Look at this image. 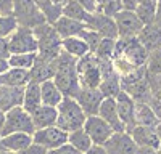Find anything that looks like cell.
I'll list each match as a JSON object with an SVG mask.
<instances>
[{
	"label": "cell",
	"mask_w": 161,
	"mask_h": 154,
	"mask_svg": "<svg viewBox=\"0 0 161 154\" xmlns=\"http://www.w3.org/2000/svg\"><path fill=\"white\" fill-rule=\"evenodd\" d=\"M53 82L58 85L64 96L76 98L80 90L79 77H77V59L66 55L61 51V55L55 59V75Z\"/></svg>",
	"instance_id": "1"
},
{
	"label": "cell",
	"mask_w": 161,
	"mask_h": 154,
	"mask_svg": "<svg viewBox=\"0 0 161 154\" xmlns=\"http://www.w3.org/2000/svg\"><path fill=\"white\" fill-rule=\"evenodd\" d=\"M34 35L37 38V45H39L37 55L40 58L53 61L55 58H58L61 55L63 38L58 35V32L55 31V28L52 24L44 23V24L37 26V28H34Z\"/></svg>",
	"instance_id": "2"
},
{
	"label": "cell",
	"mask_w": 161,
	"mask_h": 154,
	"mask_svg": "<svg viewBox=\"0 0 161 154\" xmlns=\"http://www.w3.org/2000/svg\"><path fill=\"white\" fill-rule=\"evenodd\" d=\"M57 109H58L57 125L61 130H64L66 133H71V132L79 130V128L84 127L87 116L76 98L64 96V100L60 103V106Z\"/></svg>",
	"instance_id": "3"
},
{
	"label": "cell",
	"mask_w": 161,
	"mask_h": 154,
	"mask_svg": "<svg viewBox=\"0 0 161 154\" xmlns=\"http://www.w3.org/2000/svg\"><path fill=\"white\" fill-rule=\"evenodd\" d=\"M36 127L32 122L31 114L26 111L23 106L13 108L8 112H5V122L0 135H10V133H28L34 135Z\"/></svg>",
	"instance_id": "4"
},
{
	"label": "cell",
	"mask_w": 161,
	"mask_h": 154,
	"mask_svg": "<svg viewBox=\"0 0 161 154\" xmlns=\"http://www.w3.org/2000/svg\"><path fill=\"white\" fill-rule=\"evenodd\" d=\"M77 77L80 88H98L102 84V68L100 59L89 53L84 58L77 59Z\"/></svg>",
	"instance_id": "5"
},
{
	"label": "cell",
	"mask_w": 161,
	"mask_h": 154,
	"mask_svg": "<svg viewBox=\"0 0 161 154\" xmlns=\"http://www.w3.org/2000/svg\"><path fill=\"white\" fill-rule=\"evenodd\" d=\"M13 16L16 18L19 26L29 29L47 23L42 11L34 3V0H13Z\"/></svg>",
	"instance_id": "6"
},
{
	"label": "cell",
	"mask_w": 161,
	"mask_h": 154,
	"mask_svg": "<svg viewBox=\"0 0 161 154\" xmlns=\"http://www.w3.org/2000/svg\"><path fill=\"white\" fill-rule=\"evenodd\" d=\"M10 45V55H19V53H37L39 45L37 38L34 35V29L29 28H19L13 32L8 38Z\"/></svg>",
	"instance_id": "7"
},
{
	"label": "cell",
	"mask_w": 161,
	"mask_h": 154,
	"mask_svg": "<svg viewBox=\"0 0 161 154\" xmlns=\"http://www.w3.org/2000/svg\"><path fill=\"white\" fill-rule=\"evenodd\" d=\"M114 21L118 26V38L139 37V34L143 29V24L134 10H119L114 15Z\"/></svg>",
	"instance_id": "8"
},
{
	"label": "cell",
	"mask_w": 161,
	"mask_h": 154,
	"mask_svg": "<svg viewBox=\"0 0 161 154\" xmlns=\"http://www.w3.org/2000/svg\"><path fill=\"white\" fill-rule=\"evenodd\" d=\"M84 130L87 132V135L90 136L93 145L103 146L106 141L111 138V135L114 133V130L111 128V125L108 122H105L100 116H87L86 124H84Z\"/></svg>",
	"instance_id": "9"
},
{
	"label": "cell",
	"mask_w": 161,
	"mask_h": 154,
	"mask_svg": "<svg viewBox=\"0 0 161 154\" xmlns=\"http://www.w3.org/2000/svg\"><path fill=\"white\" fill-rule=\"evenodd\" d=\"M32 140H34V143L44 146L47 151H50V149L60 148L68 143V133L61 130L58 125H53V127L36 130L32 135Z\"/></svg>",
	"instance_id": "10"
},
{
	"label": "cell",
	"mask_w": 161,
	"mask_h": 154,
	"mask_svg": "<svg viewBox=\"0 0 161 154\" xmlns=\"http://www.w3.org/2000/svg\"><path fill=\"white\" fill-rule=\"evenodd\" d=\"M87 29L95 31L98 35H102L103 38H118V26L113 16H108L105 13H90V16L86 23Z\"/></svg>",
	"instance_id": "11"
},
{
	"label": "cell",
	"mask_w": 161,
	"mask_h": 154,
	"mask_svg": "<svg viewBox=\"0 0 161 154\" xmlns=\"http://www.w3.org/2000/svg\"><path fill=\"white\" fill-rule=\"evenodd\" d=\"M108 154H136L137 145L129 132H114L103 145Z\"/></svg>",
	"instance_id": "12"
},
{
	"label": "cell",
	"mask_w": 161,
	"mask_h": 154,
	"mask_svg": "<svg viewBox=\"0 0 161 154\" xmlns=\"http://www.w3.org/2000/svg\"><path fill=\"white\" fill-rule=\"evenodd\" d=\"M116 106L119 119L126 127V132H130L136 127V100L123 90L116 96Z\"/></svg>",
	"instance_id": "13"
},
{
	"label": "cell",
	"mask_w": 161,
	"mask_h": 154,
	"mask_svg": "<svg viewBox=\"0 0 161 154\" xmlns=\"http://www.w3.org/2000/svg\"><path fill=\"white\" fill-rule=\"evenodd\" d=\"M76 100L84 109L86 116H97L105 96L98 88H80L76 95Z\"/></svg>",
	"instance_id": "14"
},
{
	"label": "cell",
	"mask_w": 161,
	"mask_h": 154,
	"mask_svg": "<svg viewBox=\"0 0 161 154\" xmlns=\"http://www.w3.org/2000/svg\"><path fill=\"white\" fill-rule=\"evenodd\" d=\"M24 87L0 85V112H8L13 108L23 106Z\"/></svg>",
	"instance_id": "15"
},
{
	"label": "cell",
	"mask_w": 161,
	"mask_h": 154,
	"mask_svg": "<svg viewBox=\"0 0 161 154\" xmlns=\"http://www.w3.org/2000/svg\"><path fill=\"white\" fill-rule=\"evenodd\" d=\"M129 133L134 138L137 146H148V148H155V149H159V146H161V138L155 127L136 125Z\"/></svg>",
	"instance_id": "16"
},
{
	"label": "cell",
	"mask_w": 161,
	"mask_h": 154,
	"mask_svg": "<svg viewBox=\"0 0 161 154\" xmlns=\"http://www.w3.org/2000/svg\"><path fill=\"white\" fill-rule=\"evenodd\" d=\"M98 116L111 125L114 132H126L124 124L121 122L119 114H118V106H116V98H105L102 101V106L98 109Z\"/></svg>",
	"instance_id": "17"
},
{
	"label": "cell",
	"mask_w": 161,
	"mask_h": 154,
	"mask_svg": "<svg viewBox=\"0 0 161 154\" xmlns=\"http://www.w3.org/2000/svg\"><path fill=\"white\" fill-rule=\"evenodd\" d=\"M31 117H32L36 130L53 127V125H57V121H58V109L42 105V106H39L34 112H31Z\"/></svg>",
	"instance_id": "18"
},
{
	"label": "cell",
	"mask_w": 161,
	"mask_h": 154,
	"mask_svg": "<svg viewBox=\"0 0 161 154\" xmlns=\"http://www.w3.org/2000/svg\"><path fill=\"white\" fill-rule=\"evenodd\" d=\"M55 59H53V61L44 59V58H40L37 55V61L34 64V68L29 71L31 82L42 84L45 80H53V75H55Z\"/></svg>",
	"instance_id": "19"
},
{
	"label": "cell",
	"mask_w": 161,
	"mask_h": 154,
	"mask_svg": "<svg viewBox=\"0 0 161 154\" xmlns=\"http://www.w3.org/2000/svg\"><path fill=\"white\" fill-rule=\"evenodd\" d=\"M55 31L58 32V35L61 38H69V37H79V34L82 32L87 26L80 21L71 19L68 16H61L55 24H53Z\"/></svg>",
	"instance_id": "20"
},
{
	"label": "cell",
	"mask_w": 161,
	"mask_h": 154,
	"mask_svg": "<svg viewBox=\"0 0 161 154\" xmlns=\"http://www.w3.org/2000/svg\"><path fill=\"white\" fill-rule=\"evenodd\" d=\"M139 42L145 47V50L152 53V51L161 48V28H158L156 24L143 26L142 32L139 34Z\"/></svg>",
	"instance_id": "21"
},
{
	"label": "cell",
	"mask_w": 161,
	"mask_h": 154,
	"mask_svg": "<svg viewBox=\"0 0 161 154\" xmlns=\"http://www.w3.org/2000/svg\"><path fill=\"white\" fill-rule=\"evenodd\" d=\"M40 95H42V105L52 108H58L60 103L64 100L63 92L53 80H45L40 84Z\"/></svg>",
	"instance_id": "22"
},
{
	"label": "cell",
	"mask_w": 161,
	"mask_h": 154,
	"mask_svg": "<svg viewBox=\"0 0 161 154\" xmlns=\"http://www.w3.org/2000/svg\"><path fill=\"white\" fill-rule=\"evenodd\" d=\"M32 135L28 133H10V135H3L2 136V146L5 151L10 152H21L23 149H26L31 143H32Z\"/></svg>",
	"instance_id": "23"
},
{
	"label": "cell",
	"mask_w": 161,
	"mask_h": 154,
	"mask_svg": "<svg viewBox=\"0 0 161 154\" xmlns=\"http://www.w3.org/2000/svg\"><path fill=\"white\" fill-rule=\"evenodd\" d=\"M31 82V74L29 71L10 68L3 74H0V85H8V87H26Z\"/></svg>",
	"instance_id": "24"
},
{
	"label": "cell",
	"mask_w": 161,
	"mask_h": 154,
	"mask_svg": "<svg viewBox=\"0 0 161 154\" xmlns=\"http://www.w3.org/2000/svg\"><path fill=\"white\" fill-rule=\"evenodd\" d=\"M159 117L156 116L155 109L143 101H136V125L143 127H156Z\"/></svg>",
	"instance_id": "25"
},
{
	"label": "cell",
	"mask_w": 161,
	"mask_h": 154,
	"mask_svg": "<svg viewBox=\"0 0 161 154\" xmlns=\"http://www.w3.org/2000/svg\"><path fill=\"white\" fill-rule=\"evenodd\" d=\"M39 106H42V95H40V84L29 82L24 87V96H23V108L29 114L34 112Z\"/></svg>",
	"instance_id": "26"
},
{
	"label": "cell",
	"mask_w": 161,
	"mask_h": 154,
	"mask_svg": "<svg viewBox=\"0 0 161 154\" xmlns=\"http://www.w3.org/2000/svg\"><path fill=\"white\" fill-rule=\"evenodd\" d=\"M61 47H63V51H64V53L69 55V56H73L74 59H80V58H84L86 55L92 53L90 48H89V45H87L80 37L63 38Z\"/></svg>",
	"instance_id": "27"
},
{
	"label": "cell",
	"mask_w": 161,
	"mask_h": 154,
	"mask_svg": "<svg viewBox=\"0 0 161 154\" xmlns=\"http://www.w3.org/2000/svg\"><path fill=\"white\" fill-rule=\"evenodd\" d=\"M98 90L103 93L105 98H116L121 92H123V84H121V77L118 72H113L102 79V84Z\"/></svg>",
	"instance_id": "28"
},
{
	"label": "cell",
	"mask_w": 161,
	"mask_h": 154,
	"mask_svg": "<svg viewBox=\"0 0 161 154\" xmlns=\"http://www.w3.org/2000/svg\"><path fill=\"white\" fill-rule=\"evenodd\" d=\"M136 15L142 21L143 26H150L155 23V15H156V0H145L139 2L136 7Z\"/></svg>",
	"instance_id": "29"
},
{
	"label": "cell",
	"mask_w": 161,
	"mask_h": 154,
	"mask_svg": "<svg viewBox=\"0 0 161 154\" xmlns=\"http://www.w3.org/2000/svg\"><path fill=\"white\" fill-rule=\"evenodd\" d=\"M68 143L71 146H74L77 151H80L82 154H86L93 146L90 136L87 135V132L84 130V128H79V130H74V132L68 133Z\"/></svg>",
	"instance_id": "30"
},
{
	"label": "cell",
	"mask_w": 161,
	"mask_h": 154,
	"mask_svg": "<svg viewBox=\"0 0 161 154\" xmlns=\"http://www.w3.org/2000/svg\"><path fill=\"white\" fill-rule=\"evenodd\" d=\"M63 16H68L71 19L80 21V23H87L89 16H90V11H87L80 3H77L76 0H69L68 3L63 7Z\"/></svg>",
	"instance_id": "31"
},
{
	"label": "cell",
	"mask_w": 161,
	"mask_h": 154,
	"mask_svg": "<svg viewBox=\"0 0 161 154\" xmlns=\"http://www.w3.org/2000/svg\"><path fill=\"white\" fill-rule=\"evenodd\" d=\"M37 61V53H19V55H10L8 58V66L16 68V69H24L31 71Z\"/></svg>",
	"instance_id": "32"
},
{
	"label": "cell",
	"mask_w": 161,
	"mask_h": 154,
	"mask_svg": "<svg viewBox=\"0 0 161 154\" xmlns=\"http://www.w3.org/2000/svg\"><path fill=\"white\" fill-rule=\"evenodd\" d=\"M116 40L114 38H102V42L97 47V50L93 51V55L100 61H111L114 56V51H116Z\"/></svg>",
	"instance_id": "33"
},
{
	"label": "cell",
	"mask_w": 161,
	"mask_h": 154,
	"mask_svg": "<svg viewBox=\"0 0 161 154\" xmlns=\"http://www.w3.org/2000/svg\"><path fill=\"white\" fill-rule=\"evenodd\" d=\"M18 28H19V24L13 15L0 16V38H10V35Z\"/></svg>",
	"instance_id": "34"
},
{
	"label": "cell",
	"mask_w": 161,
	"mask_h": 154,
	"mask_svg": "<svg viewBox=\"0 0 161 154\" xmlns=\"http://www.w3.org/2000/svg\"><path fill=\"white\" fill-rule=\"evenodd\" d=\"M147 72L150 75H161V48L152 51L147 61Z\"/></svg>",
	"instance_id": "35"
},
{
	"label": "cell",
	"mask_w": 161,
	"mask_h": 154,
	"mask_svg": "<svg viewBox=\"0 0 161 154\" xmlns=\"http://www.w3.org/2000/svg\"><path fill=\"white\" fill-rule=\"evenodd\" d=\"M79 37L80 38H82V40L89 45V48H90V51H92V53H93V51H95L97 50V47L100 45V42H102V35H98L95 31H92V29H84L82 32H80L79 34Z\"/></svg>",
	"instance_id": "36"
},
{
	"label": "cell",
	"mask_w": 161,
	"mask_h": 154,
	"mask_svg": "<svg viewBox=\"0 0 161 154\" xmlns=\"http://www.w3.org/2000/svg\"><path fill=\"white\" fill-rule=\"evenodd\" d=\"M47 154H82L80 151H77L74 146H71L69 143H66L60 148H55V149H50Z\"/></svg>",
	"instance_id": "37"
},
{
	"label": "cell",
	"mask_w": 161,
	"mask_h": 154,
	"mask_svg": "<svg viewBox=\"0 0 161 154\" xmlns=\"http://www.w3.org/2000/svg\"><path fill=\"white\" fill-rule=\"evenodd\" d=\"M48 151L44 148V146H40V145H37V143H32L26 148V149H23L21 152H18V154H47Z\"/></svg>",
	"instance_id": "38"
},
{
	"label": "cell",
	"mask_w": 161,
	"mask_h": 154,
	"mask_svg": "<svg viewBox=\"0 0 161 154\" xmlns=\"http://www.w3.org/2000/svg\"><path fill=\"white\" fill-rule=\"evenodd\" d=\"M13 15V0H0V16Z\"/></svg>",
	"instance_id": "39"
},
{
	"label": "cell",
	"mask_w": 161,
	"mask_h": 154,
	"mask_svg": "<svg viewBox=\"0 0 161 154\" xmlns=\"http://www.w3.org/2000/svg\"><path fill=\"white\" fill-rule=\"evenodd\" d=\"M0 58H3V59H8L10 58L8 38H0Z\"/></svg>",
	"instance_id": "40"
},
{
	"label": "cell",
	"mask_w": 161,
	"mask_h": 154,
	"mask_svg": "<svg viewBox=\"0 0 161 154\" xmlns=\"http://www.w3.org/2000/svg\"><path fill=\"white\" fill-rule=\"evenodd\" d=\"M77 3H80L87 11H90V13H95L97 11V5H95V2L93 0H76Z\"/></svg>",
	"instance_id": "41"
},
{
	"label": "cell",
	"mask_w": 161,
	"mask_h": 154,
	"mask_svg": "<svg viewBox=\"0 0 161 154\" xmlns=\"http://www.w3.org/2000/svg\"><path fill=\"white\" fill-rule=\"evenodd\" d=\"M136 154H158V149L148 148V146H137Z\"/></svg>",
	"instance_id": "42"
},
{
	"label": "cell",
	"mask_w": 161,
	"mask_h": 154,
	"mask_svg": "<svg viewBox=\"0 0 161 154\" xmlns=\"http://www.w3.org/2000/svg\"><path fill=\"white\" fill-rule=\"evenodd\" d=\"M158 28H161V0H156V15H155V23Z\"/></svg>",
	"instance_id": "43"
},
{
	"label": "cell",
	"mask_w": 161,
	"mask_h": 154,
	"mask_svg": "<svg viewBox=\"0 0 161 154\" xmlns=\"http://www.w3.org/2000/svg\"><path fill=\"white\" fill-rule=\"evenodd\" d=\"M86 154H108L106 152V149L103 148V146H98V145H93Z\"/></svg>",
	"instance_id": "44"
},
{
	"label": "cell",
	"mask_w": 161,
	"mask_h": 154,
	"mask_svg": "<svg viewBox=\"0 0 161 154\" xmlns=\"http://www.w3.org/2000/svg\"><path fill=\"white\" fill-rule=\"evenodd\" d=\"M7 69H10V66H8V59L0 58V74H3Z\"/></svg>",
	"instance_id": "45"
},
{
	"label": "cell",
	"mask_w": 161,
	"mask_h": 154,
	"mask_svg": "<svg viewBox=\"0 0 161 154\" xmlns=\"http://www.w3.org/2000/svg\"><path fill=\"white\" fill-rule=\"evenodd\" d=\"M52 2H53V3H55V5H60V7H64L66 3H68V2H69V0H52Z\"/></svg>",
	"instance_id": "46"
},
{
	"label": "cell",
	"mask_w": 161,
	"mask_h": 154,
	"mask_svg": "<svg viewBox=\"0 0 161 154\" xmlns=\"http://www.w3.org/2000/svg\"><path fill=\"white\" fill-rule=\"evenodd\" d=\"M3 122H5V112H0V132L3 128Z\"/></svg>",
	"instance_id": "47"
},
{
	"label": "cell",
	"mask_w": 161,
	"mask_h": 154,
	"mask_svg": "<svg viewBox=\"0 0 161 154\" xmlns=\"http://www.w3.org/2000/svg\"><path fill=\"white\" fill-rule=\"evenodd\" d=\"M0 154H16V152H10V151H5L3 149V151H0Z\"/></svg>",
	"instance_id": "48"
},
{
	"label": "cell",
	"mask_w": 161,
	"mask_h": 154,
	"mask_svg": "<svg viewBox=\"0 0 161 154\" xmlns=\"http://www.w3.org/2000/svg\"><path fill=\"white\" fill-rule=\"evenodd\" d=\"M0 151H3V146H2V135H0Z\"/></svg>",
	"instance_id": "49"
}]
</instances>
